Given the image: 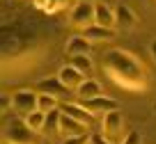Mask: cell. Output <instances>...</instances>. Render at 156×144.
Wrapping results in <instances>:
<instances>
[{
  "mask_svg": "<svg viewBox=\"0 0 156 144\" xmlns=\"http://www.w3.org/2000/svg\"><path fill=\"white\" fill-rule=\"evenodd\" d=\"M103 71L110 76L115 85L129 91H142L147 87V73L145 67L133 57L129 50L112 48L103 55Z\"/></svg>",
  "mask_w": 156,
  "mask_h": 144,
  "instance_id": "cell-1",
  "label": "cell"
},
{
  "mask_svg": "<svg viewBox=\"0 0 156 144\" xmlns=\"http://www.w3.org/2000/svg\"><path fill=\"white\" fill-rule=\"evenodd\" d=\"M5 144H37V130H32L25 117H12L5 124Z\"/></svg>",
  "mask_w": 156,
  "mask_h": 144,
  "instance_id": "cell-2",
  "label": "cell"
},
{
  "mask_svg": "<svg viewBox=\"0 0 156 144\" xmlns=\"http://www.w3.org/2000/svg\"><path fill=\"white\" fill-rule=\"evenodd\" d=\"M37 101H39V91H32V89H19L12 94V108L19 117H28L30 112H34Z\"/></svg>",
  "mask_w": 156,
  "mask_h": 144,
  "instance_id": "cell-3",
  "label": "cell"
},
{
  "mask_svg": "<svg viewBox=\"0 0 156 144\" xmlns=\"http://www.w3.org/2000/svg\"><path fill=\"white\" fill-rule=\"evenodd\" d=\"M94 2H76V7L71 9V14H69V21H71L73 28H90V25H94Z\"/></svg>",
  "mask_w": 156,
  "mask_h": 144,
  "instance_id": "cell-4",
  "label": "cell"
},
{
  "mask_svg": "<svg viewBox=\"0 0 156 144\" xmlns=\"http://www.w3.org/2000/svg\"><path fill=\"white\" fill-rule=\"evenodd\" d=\"M80 103H83L94 117H103V115H108V112H112V110H119V103H117L115 98H110V96H103V94L94 96V98H87V101H80Z\"/></svg>",
  "mask_w": 156,
  "mask_h": 144,
  "instance_id": "cell-5",
  "label": "cell"
},
{
  "mask_svg": "<svg viewBox=\"0 0 156 144\" xmlns=\"http://www.w3.org/2000/svg\"><path fill=\"white\" fill-rule=\"evenodd\" d=\"M34 89H37L39 94H51V96H55V98H60V101H62V98H69V94H71V89H69L58 76L39 80L37 85H34Z\"/></svg>",
  "mask_w": 156,
  "mask_h": 144,
  "instance_id": "cell-6",
  "label": "cell"
},
{
  "mask_svg": "<svg viewBox=\"0 0 156 144\" xmlns=\"http://www.w3.org/2000/svg\"><path fill=\"white\" fill-rule=\"evenodd\" d=\"M122 128H124V117H122L119 110H112L108 115H103V135L108 139L117 137V135L122 133Z\"/></svg>",
  "mask_w": 156,
  "mask_h": 144,
  "instance_id": "cell-7",
  "label": "cell"
},
{
  "mask_svg": "<svg viewBox=\"0 0 156 144\" xmlns=\"http://www.w3.org/2000/svg\"><path fill=\"white\" fill-rule=\"evenodd\" d=\"M60 110H62L64 115L73 117V119L83 121L85 126H92V121H94V115L83 105V103H69V101H67V103H62V105H60Z\"/></svg>",
  "mask_w": 156,
  "mask_h": 144,
  "instance_id": "cell-8",
  "label": "cell"
},
{
  "mask_svg": "<svg viewBox=\"0 0 156 144\" xmlns=\"http://www.w3.org/2000/svg\"><path fill=\"white\" fill-rule=\"evenodd\" d=\"M60 133L64 137H78V135H87V126L83 121L73 119V117L64 115L62 112V121H60Z\"/></svg>",
  "mask_w": 156,
  "mask_h": 144,
  "instance_id": "cell-9",
  "label": "cell"
},
{
  "mask_svg": "<svg viewBox=\"0 0 156 144\" xmlns=\"http://www.w3.org/2000/svg\"><path fill=\"white\" fill-rule=\"evenodd\" d=\"M58 78L69 87V89H78V85L85 80V73H80L73 64H64V67L58 71Z\"/></svg>",
  "mask_w": 156,
  "mask_h": 144,
  "instance_id": "cell-10",
  "label": "cell"
},
{
  "mask_svg": "<svg viewBox=\"0 0 156 144\" xmlns=\"http://www.w3.org/2000/svg\"><path fill=\"white\" fill-rule=\"evenodd\" d=\"M94 23L103 25V28H115L117 19H115V9L110 5H103V2H94Z\"/></svg>",
  "mask_w": 156,
  "mask_h": 144,
  "instance_id": "cell-11",
  "label": "cell"
},
{
  "mask_svg": "<svg viewBox=\"0 0 156 144\" xmlns=\"http://www.w3.org/2000/svg\"><path fill=\"white\" fill-rule=\"evenodd\" d=\"M115 34H117L115 28H103V25H97V23L83 30V37L90 39L92 43H97V41H112Z\"/></svg>",
  "mask_w": 156,
  "mask_h": 144,
  "instance_id": "cell-12",
  "label": "cell"
},
{
  "mask_svg": "<svg viewBox=\"0 0 156 144\" xmlns=\"http://www.w3.org/2000/svg\"><path fill=\"white\" fill-rule=\"evenodd\" d=\"M90 48H92L90 39H85L83 34H73V37H69L64 50H67L69 57H73V55H90Z\"/></svg>",
  "mask_w": 156,
  "mask_h": 144,
  "instance_id": "cell-13",
  "label": "cell"
},
{
  "mask_svg": "<svg viewBox=\"0 0 156 144\" xmlns=\"http://www.w3.org/2000/svg\"><path fill=\"white\" fill-rule=\"evenodd\" d=\"M115 19H117V25H119L122 30H133L138 25V16L133 14L126 5H119L115 9Z\"/></svg>",
  "mask_w": 156,
  "mask_h": 144,
  "instance_id": "cell-14",
  "label": "cell"
},
{
  "mask_svg": "<svg viewBox=\"0 0 156 144\" xmlns=\"http://www.w3.org/2000/svg\"><path fill=\"white\" fill-rule=\"evenodd\" d=\"M99 94H103V91H101V85H99L97 80H92V78H85V80L78 85V89H76V96L80 98V101L94 98V96H99Z\"/></svg>",
  "mask_w": 156,
  "mask_h": 144,
  "instance_id": "cell-15",
  "label": "cell"
},
{
  "mask_svg": "<svg viewBox=\"0 0 156 144\" xmlns=\"http://www.w3.org/2000/svg\"><path fill=\"white\" fill-rule=\"evenodd\" d=\"M60 121H62V110L55 108V110L46 112V124H44V130L48 135H58L60 133Z\"/></svg>",
  "mask_w": 156,
  "mask_h": 144,
  "instance_id": "cell-16",
  "label": "cell"
},
{
  "mask_svg": "<svg viewBox=\"0 0 156 144\" xmlns=\"http://www.w3.org/2000/svg\"><path fill=\"white\" fill-rule=\"evenodd\" d=\"M69 64H73V67H76L80 73H85V76H90L92 69H94L92 57H90V55H73V57H69Z\"/></svg>",
  "mask_w": 156,
  "mask_h": 144,
  "instance_id": "cell-17",
  "label": "cell"
},
{
  "mask_svg": "<svg viewBox=\"0 0 156 144\" xmlns=\"http://www.w3.org/2000/svg\"><path fill=\"white\" fill-rule=\"evenodd\" d=\"M55 108H60V98H55V96H51V94H39L37 110L51 112V110H55Z\"/></svg>",
  "mask_w": 156,
  "mask_h": 144,
  "instance_id": "cell-18",
  "label": "cell"
},
{
  "mask_svg": "<svg viewBox=\"0 0 156 144\" xmlns=\"http://www.w3.org/2000/svg\"><path fill=\"white\" fill-rule=\"evenodd\" d=\"M25 121H28V126H30L32 130H44V124H46V112L34 110V112H30V115L25 117Z\"/></svg>",
  "mask_w": 156,
  "mask_h": 144,
  "instance_id": "cell-19",
  "label": "cell"
},
{
  "mask_svg": "<svg viewBox=\"0 0 156 144\" xmlns=\"http://www.w3.org/2000/svg\"><path fill=\"white\" fill-rule=\"evenodd\" d=\"M122 144H142V135L138 133V130H131V133L122 139Z\"/></svg>",
  "mask_w": 156,
  "mask_h": 144,
  "instance_id": "cell-20",
  "label": "cell"
},
{
  "mask_svg": "<svg viewBox=\"0 0 156 144\" xmlns=\"http://www.w3.org/2000/svg\"><path fill=\"white\" fill-rule=\"evenodd\" d=\"M90 142V135H78V137H64L62 144H87Z\"/></svg>",
  "mask_w": 156,
  "mask_h": 144,
  "instance_id": "cell-21",
  "label": "cell"
},
{
  "mask_svg": "<svg viewBox=\"0 0 156 144\" xmlns=\"http://www.w3.org/2000/svg\"><path fill=\"white\" fill-rule=\"evenodd\" d=\"M90 144H112V142L103 133H94V135H90Z\"/></svg>",
  "mask_w": 156,
  "mask_h": 144,
  "instance_id": "cell-22",
  "label": "cell"
},
{
  "mask_svg": "<svg viewBox=\"0 0 156 144\" xmlns=\"http://www.w3.org/2000/svg\"><path fill=\"white\" fill-rule=\"evenodd\" d=\"M149 53H151V57H154V62H156V39L149 43Z\"/></svg>",
  "mask_w": 156,
  "mask_h": 144,
  "instance_id": "cell-23",
  "label": "cell"
},
{
  "mask_svg": "<svg viewBox=\"0 0 156 144\" xmlns=\"http://www.w3.org/2000/svg\"><path fill=\"white\" fill-rule=\"evenodd\" d=\"M37 2H39V5H41V2H46V0H37ZM48 2H55V5H62L64 0H48Z\"/></svg>",
  "mask_w": 156,
  "mask_h": 144,
  "instance_id": "cell-24",
  "label": "cell"
},
{
  "mask_svg": "<svg viewBox=\"0 0 156 144\" xmlns=\"http://www.w3.org/2000/svg\"><path fill=\"white\" fill-rule=\"evenodd\" d=\"M92 2H103V5H110L112 0H92Z\"/></svg>",
  "mask_w": 156,
  "mask_h": 144,
  "instance_id": "cell-25",
  "label": "cell"
},
{
  "mask_svg": "<svg viewBox=\"0 0 156 144\" xmlns=\"http://www.w3.org/2000/svg\"><path fill=\"white\" fill-rule=\"evenodd\" d=\"M76 2H92V0H76Z\"/></svg>",
  "mask_w": 156,
  "mask_h": 144,
  "instance_id": "cell-26",
  "label": "cell"
},
{
  "mask_svg": "<svg viewBox=\"0 0 156 144\" xmlns=\"http://www.w3.org/2000/svg\"><path fill=\"white\" fill-rule=\"evenodd\" d=\"M87 144H90V142H87Z\"/></svg>",
  "mask_w": 156,
  "mask_h": 144,
  "instance_id": "cell-27",
  "label": "cell"
}]
</instances>
